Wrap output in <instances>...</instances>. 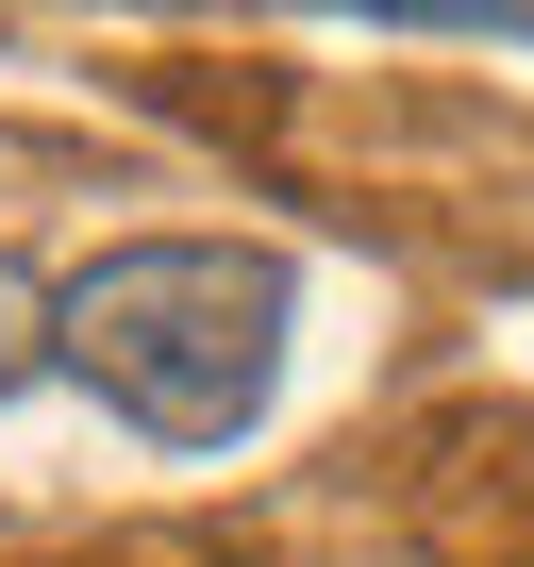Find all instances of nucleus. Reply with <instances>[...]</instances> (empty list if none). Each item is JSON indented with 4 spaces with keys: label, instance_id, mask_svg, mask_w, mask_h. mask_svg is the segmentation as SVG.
Returning a JSON list of instances; mask_svg holds the SVG:
<instances>
[{
    "label": "nucleus",
    "instance_id": "f257e3e1",
    "mask_svg": "<svg viewBox=\"0 0 534 567\" xmlns=\"http://www.w3.org/2000/svg\"><path fill=\"white\" fill-rule=\"evenodd\" d=\"M285 334H301V284L234 234H134L84 284H51V368H84L167 451H234L285 384Z\"/></svg>",
    "mask_w": 534,
    "mask_h": 567
},
{
    "label": "nucleus",
    "instance_id": "f03ea898",
    "mask_svg": "<svg viewBox=\"0 0 534 567\" xmlns=\"http://www.w3.org/2000/svg\"><path fill=\"white\" fill-rule=\"evenodd\" d=\"M34 368H51V284H34L18 250H0V401H18Z\"/></svg>",
    "mask_w": 534,
    "mask_h": 567
}]
</instances>
